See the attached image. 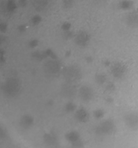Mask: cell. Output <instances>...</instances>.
Listing matches in <instances>:
<instances>
[{"instance_id":"cell-36","label":"cell","mask_w":138,"mask_h":148,"mask_svg":"<svg viewBox=\"0 0 138 148\" xmlns=\"http://www.w3.org/2000/svg\"><path fill=\"white\" fill-rule=\"evenodd\" d=\"M103 64H104V65L106 66H109V65H110V62H109V61H108V60H106V61H104V62H103Z\"/></svg>"},{"instance_id":"cell-1","label":"cell","mask_w":138,"mask_h":148,"mask_svg":"<svg viewBox=\"0 0 138 148\" xmlns=\"http://www.w3.org/2000/svg\"><path fill=\"white\" fill-rule=\"evenodd\" d=\"M21 90V82L17 77H11L4 80L1 86V90L7 98H12L18 95Z\"/></svg>"},{"instance_id":"cell-32","label":"cell","mask_w":138,"mask_h":148,"mask_svg":"<svg viewBox=\"0 0 138 148\" xmlns=\"http://www.w3.org/2000/svg\"><path fill=\"white\" fill-rule=\"evenodd\" d=\"M27 4V0H18L17 5L20 7H24Z\"/></svg>"},{"instance_id":"cell-13","label":"cell","mask_w":138,"mask_h":148,"mask_svg":"<svg viewBox=\"0 0 138 148\" xmlns=\"http://www.w3.org/2000/svg\"><path fill=\"white\" fill-rule=\"evenodd\" d=\"M43 142L45 145L49 147H55L58 144V139L53 132L46 133L43 135Z\"/></svg>"},{"instance_id":"cell-35","label":"cell","mask_w":138,"mask_h":148,"mask_svg":"<svg viewBox=\"0 0 138 148\" xmlns=\"http://www.w3.org/2000/svg\"><path fill=\"white\" fill-rule=\"evenodd\" d=\"M113 101H114L113 98H112L111 97H109V98H107L106 99V101L107 103H112L113 102Z\"/></svg>"},{"instance_id":"cell-29","label":"cell","mask_w":138,"mask_h":148,"mask_svg":"<svg viewBox=\"0 0 138 148\" xmlns=\"http://www.w3.org/2000/svg\"><path fill=\"white\" fill-rule=\"evenodd\" d=\"M115 89H116V87L114 85L113 82H109V83H108L107 85H106V90L107 91V92H113V91H114Z\"/></svg>"},{"instance_id":"cell-14","label":"cell","mask_w":138,"mask_h":148,"mask_svg":"<svg viewBox=\"0 0 138 148\" xmlns=\"http://www.w3.org/2000/svg\"><path fill=\"white\" fill-rule=\"evenodd\" d=\"M75 119L80 123H86L89 119V113L83 108H80L75 111Z\"/></svg>"},{"instance_id":"cell-6","label":"cell","mask_w":138,"mask_h":148,"mask_svg":"<svg viewBox=\"0 0 138 148\" xmlns=\"http://www.w3.org/2000/svg\"><path fill=\"white\" fill-rule=\"evenodd\" d=\"M78 94L83 102L89 103L92 101L94 97V90L89 85H82L78 90Z\"/></svg>"},{"instance_id":"cell-17","label":"cell","mask_w":138,"mask_h":148,"mask_svg":"<svg viewBox=\"0 0 138 148\" xmlns=\"http://www.w3.org/2000/svg\"><path fill=\"white\" fill-rule=\"evenodd\" d=\"M133 6L134 1L132 0H122L119 3V7L122 10H129Z\"/></svg>"},{"instance_id":"cell-23","label":"cell","mask_w":138,"mask_h":148,"mask_svg":"<svg viewBox=\"0 0 138 148\" xmlns=\"http://www.w3.org/2000/svg\"><path fill=\"white\" fill-rule=\"evenodd\" d=\"M42 21V17L39 14H35L33 16L31 19V23L33 25H37L40 24Z\"/></svg>"},{"instance_id":"cell-20","label":"cell","mask_w":138,"mask_h":148,"mask_svg":"<svg viewBox=\"0 0 138 148\" xmlns=\"http://www.w3.org/2000/svg\"><path fill=\"white\" fill-rule=\"evenodd\" d=\"M64 110L67 113H73L77 110V106L75 103L72 102V101H68L65 105Z\"/></svg>"},{"instance_id":"cell-18","label":"cell","mask_w":138,"mask_h":148,"mask_svg":"<svg viewBox=\"0 0 138 148\" xmlns=\"http://www.w3.org/2000/svg\"><path fill=\"white\" fill-rule=\"evenodd\" d=\"M32 57L37 62H41L47 57L45 51H35L32 53Z\"/></svg>"},{"instance_id":"cell-9","label":"cell","mask_w":138,"mask_h":148,"mask_svg":"<svg viewBox=\"0 0 138 148\" xmlns=\"http://www.w3.org/2000/svg\"><path fill=\"white\" fill-rule=\"evenodd\" d=\"M60 92L62 96L66 98H72L76 95V88L73 85V83L66 82L65 84H63L60 88Z\"/></svg>"},{"instance_id":"cell-34","label":"cell","mask_w":138,"mask_h":148,"mask_svg":"<svg viewBox=\"0 0 138 148\" xmlns=\"http://www.w3.org/2000/svg\"><path fill=\"white\" fill-rule=\"evenodd\" d=\"M85 61H86V62H87V63L89 64L92 63L93 61V58L91 56H87L86 58H85Z\"/></svg>"},{"instance_id":"cell-3","label":"cell","mask_w":138,"mask_h":148,"mask_svg":"<svg viewBox=\"0 0 138 148\" xmlns=\"http://www.w3.org/2000/svg\"><path fill=\"white\" fill-rule=\"evenodd\" d=\"M116 131V124L114 121L110 119H107L101 121L96 126L94 134L97 137H106L111 136Z\"/></svg>"},{"instance_id":"cell-11","label":"cell","mask_w":138,"mask_h":148,"mask_svg":"<svg viewBox=\"0 0 138 148\" xmlns=\"http://www.w3.org/2000/svg\"><path fill=\"white\" fill-rule=\"evenodd\" d=\"M125 21L128 26L133 28L138 27V10H131L125 16Z\"/></svg>"},{"instance_id":"cell-15","label":"cell","mask_w":138,"mask_h":148,"mask_svg":"<svg viewBox=\"0 0 138 148\" xmlns=\"http://www.w3.org/2000/svg\"><path fill=\"white\" fill-rule=\"evenodd\" d=\"M65 138L68 143H70V144H73V143H76L80 140V134L76 131L68 132L65 135Z\"/></svg>"},{"instance_id":"cell-12","label":"cell","mask_w":138,"mask_h":148,"mask_svg":"<svg viewBox=\"0 0 138 148\" xmlns=\"http://www.w3.org/2000/svg\"><path fill=\"white\" fill-rule=\"evenodd\" d=\"M19 124L23 130H29L34 124V118L30 114H24L20 119Z\"/></svg>"},{"instance_id":"cell-27","label":"cell","mask_w":138,"mask_h":148,"mask_svg":"<svg viewBox=\"0 0 138 148\" xmlns=\"http://www.w3.org/2000/svg\"><path fill=\"white\" fill-rule=\"evenodd\" d=\"M38 43H39L38 40L36 38H34V39H32V40H31L29 41L28 46H29V47L31 48V49H34V48H36L37 46H38Z\"/></svg>"},{"instance_id":"cell-38","label":"cell","mask_w":138,"mask_h":148,"mask_svg":"<svg viewBox=\"0 0 138 148\" xmlns=\"http://www.w3.org/2000/svg\"><path fill=\"white\" fill-rule=\"evenodd\" d=\"M97 1H100V0H97Z\"/></svg>"},{"instance_id":"cell-25","label":"cell","mask_w":138,"mask_h":148,"mask_svg":"<svg viewBox=\"0 0 138 148\" xmlns=\"http://www.w3.org/2000/svg\"><path fill=\"white\" fill-rule=\"evenodd\" d=\"M63 37L66 39H71L75 37V34L71 30H67V31H63Z\"/></svg>"},{"instance_id":"cell-30","label":"cell","mask_w":138,"mask_h":148,"mask_svg":"<svg viewBox=\"0 0 138 148\" xmlns=\"http://www.w3.org/2000/svg\"><path fill=\"white\" fill-rule=\"evenodd\" d=\"M7 28H8V27H7V23H3V22H1L0 23V31L1 33H6L7 30Z\"/></svg>"},{"instance_id":"cell-31","label":"cell","mask_w":138,"mask_h":148,"mask_svg":"<svg viewBox=\"0 0 138 148\" xmlns=\"http://www.w3.org/2000/svg\"><path fill=\"white\" fill-rule=\"evenodd\" d=\"M71 145L73 147H83V146H84L83 145V142H82L80 140H79L78 141H77V142H76V143L71 144Z\"/></svg>"},{"instance_id":"cell-28","label":"cell","mask_w":138,"mask_h":148,"mask_svg":"<svg viewBox=\"0 0 138 148\" xmlns=\"http://www.w3.org/2000/svg\"><path fill=\"white\" fill-rule=\"evenodd\" d=\"M70 28H71V24L69 22H65L61 25V29L63 31L70 30Z\"/></svg>"},{"instance_id":"cell-33","label":"cell","mask_w":138,"mask_h":148,"mask_svg":"<svg viewBox=\"0 0 138 148\" xmlns=\"http://www.w3.org/2000/svg\"><path fill=\"white\" fill-rule=\"evenodd\" d=\"M26 28H27V27H26L24 25H19L18 27H17V30H18L20 33H23V32L25 31Z\"/></svg>"},{"instance_id":"cell-19","label":"cell","mask_w":138,"mask_h":148,"mask_svg":"<svg viewBox=\"0 0 138 148\" xmlns=\"http://www.w3.org/2000/svg\"><path fill=\"white\" fill-rule=\"evenodd\" d=\"M95 82H96V84L99 85H104L106 82V80H107V77L105 74L103 73H97L95 75Z\"/></svg>"},{"instance_id":"cell-21","label":"cell","mask_w":138,"mask_h":148,"mask_svg":"<svg viewBox=\"0 0 138 148\" xmlns=\"http://www.w3.org/2000/svg\"><path fill=\"white\" fill-rule=\"evenodd\" d=\"M93 116L96 119H101L104 116V111L101 108H97L93 112Z\"/></svg>"},{"instance_id":"cell-8","label":"cell","mask_w":138,"mask_h":148,"mask_svg":"<svg viewBox=\"0 0 138 148\" xmlns=\"http://www.w3.org/2000/svg\"><path fill=\"white\" fill-rule=\"evenodd\" d=\"M74 41L79 47H86L89 45L90 41V36L86 31L81 30L75 35Z\"/></svg>"},{"instance_id":"cell-10","label":"cell","mask_w":138,"mask_h":148,"mask_svg":"<svg viewBox=\"0 0 138 148\" xmlns=\"http://www.w3.org/2000/svg\"><path fill=\"white\" fill-rule=\"evenodd\" d=\"M54 0H31L33 7L38 12H45L52 7Z\"/></svg>"},{"instance_id":"cell-37","label":"cell","mask_w":138,"mask_h":148,"mask_svg":"<svg viewBox=\"0 0 138 148\" xmlns=\"http://www.w3.org/2000/svg\"><path fill=\"white\" fill-rule=\"evenodd\" d=\"M70 51H68L66 53V56H67V57H68V56H70Z\"/></svg>"},{"instance_id":"cell-16","label":"cell","mask_w":138,"mask_h":148,"mask_svg":"<svg viewBox=\"0 0 138 148\" xmlns=\"http://www.w3.org/2000/svg\"><path fill=\"white\" fill-rule=\"evenodd\" d=\"M17 1L16 0H7L5 2V10L9 14H12L17 7Z\"/></svg>"},{"instance_id":"cell-24","label":"cell","mask_w":138,"mask_h":148,"mask_svg":"<svg viewBox=\"0 0 138 148\" xmlns=\"http://www.w3.org/2000/svg\"><path fill=\"white\" fill-rule=\"evenodd\" d=\"M9 137V134L7 131L6 130L5 128L1 126V128H0V138H1V140H7Z\"/></svg>"},{"instance_id":"cell-4","label":"cell","mask_w":138,"mask_h":148,"mask_svg":"<svg viewBox=\"0 0 138 148\" xmlns=\"http://www.w3.org/2000/svg\"><path fill=\"white\" fill-rule=\"evenodd\" d=\"M43 70L48 76H57L61 71V65L57 61V59H50L44 63Z\"/></svg>"},{"instance_id":"cell-7","label":"cell","mask_w":138,"mask_h":148,"mask_svg":"<svg viewBox=\"0 0 138 148\" xmlns=\"http://www.w3.org/2000/svg\"><path fill=\"white\" fill-rule=\"evenodd\" d=\"M111 74L116 79H122L126 74V66L122 62H116L110 67Z\"/></svg>"},{"instance_id":"cell-5","label":"cell","mask_w":138,"mask_h":148,"mask_svg":"<svg viewBox=\"0 0 138 148\" xmlns=\"http://www.w3.org/2000/svg\"><path fill=\"white\" fill-rule=\"evenodd\" d=\"M125 126L132 131H138V112L130 111L124 114L123 118Z\"/></svg>"},{"instance_id":"cell-2","label":"cell","mask_w":138,"mask_h":148,"mask_svg":"<svg viewBox=\"0 0 138 148\" xmlns=\"http://www.w3.org/2000/svg\"><path fill=\"white\" fill-rule=\"evenodd\" d=\"M61 72L66 82H70V83L77 82L82 78L81 69L76 64L65 66L62 69Z\"/></svg>"},{"instance_id":"cell-26","label":"cell","mask_w":138,"mask_h":148,"mask_svg":"<svg viewBox=\"0 0 138 148\" xmlns=\"http://www.w3.org/2000/svg\"><path fill=\"white\" fill-rule=\"evenodd\" d=\"M46 53L47 57H50V59H57V55L55 54L54 51H53L52 49H47L46 51H45Z\"/></svg>"},{"instance_id":"cell-22","label":"cell","mask_w":138,"mask_h":148,"mask_svg":"<svg viewBox=\"0 0 138 148\" xmlns=\"http://www.w3.org/2000/svg\"><path fill=\"white\" fill-rule=\"evenodd\" d=\"M76 0H62V5L64 9H70L74 5Z\"/></svg>"}]
</instances>
